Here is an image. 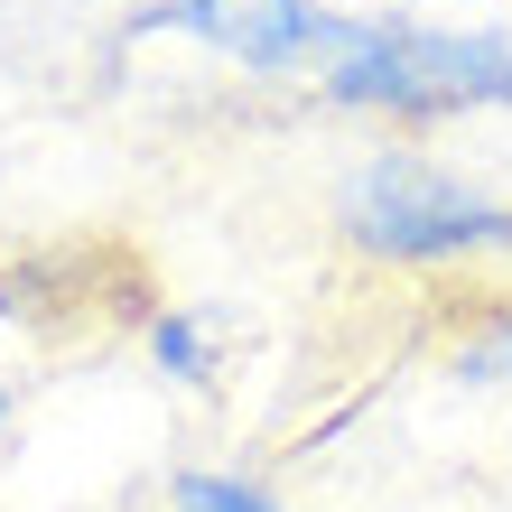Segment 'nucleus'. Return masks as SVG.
I'll list each match as a JSON object with an SVG mask.
<instances>
[{"label":"nucleus","mask_w":512,"mask_h":512,"mask_svg":"<svg viewBox=\"0 0 512 512\" xmlns=\"http://www.w3.org/2000/svg\"><path fill=\"white\" fill-rule=\"evenodd\" d=\"M168 512H289L261 475H233V466H177L168 475Z\"/></svg>","instance_id":"39448f33"},{"label":"nucleus","mask_w":512,"mask_h":512,"mask_svg":"<svg viewBox=\"0 0 512 512\" xmlns=\"http://www.w3.org/2000/svg\"><path fill=\"white\" fill-rule=\"evenodd\" d=\"M447 382H466V391H503L512 382V308L494 326H475V336L447 345Z\"/></svg>","instance_id":"423d86ee"},{"label":"nucleus","mask_w":512,"mask_h":512,"mask_svg":"<svg viewBox=\"0 0 512 512\" xmlns=\"http://www.w3.org/2000/svg\"><path fill=\"white\" fill-rule=\"evenodd\" d=\"M317 103L345 122L447 131L475 112H512V19H391L336 10V47L317 66Z\"/></svg>","instance_id":"f257e3e1"},{"label":"nucleus","mask_w":512,"mask_h":512,"mask_svg":"<svg viewBox=\"0 0 512 512\" xmlns=\"http://www.w3.org/2000/svg\"><path fill=\"white\" fill-rule=\"evenodd\" d=\"M122 38H187L252 84H317L336 47V0H149Z\"/></svg>","instance_id":"7ed1b4c3"},{"label":"nucleus","mask_w":512,"mask_h":512,"mask_svg":"<svg viewBox=\"0 0 512 512\" xmlns=\"http://www.w3.org/2000/svg\"><path fill=\"white\" fill-rule=\"evenodd\" d=\"M140 354H149V373L159 382H177V391H205L215 382V364H224V336L205 317H187V308H159L140 326Z\"/></svg>","instance_id":"20e7f679"},{"label":"nucleus","mask_w":512,"mask_h":512,"mask_svg":"<svg viewBox=\"0 0 512 512\" xmlns=\"http://www.w3.org/2000/svg\"><path fill=\"white\" fill-rule=\"evenodd\" d=\"M326 215H336L345 252L373 270H457L512 252V196L419 140H373L364 159H345Z\"/></svg>","instance_id":"f03ea898"},{"label":"nucleus","mask_w":512,"mask_h":512,"mask_svg":"<svg viewBox=\"0 0 512 512\" xmlns=\"http://www.w3.org/2000/svg\"><path fill=\"white\" fill-rule=\"evenodd\" d=\"M10 419H19V401H10V382H0V447H10Z\"/></svg>","instance_id":"0eeeda50"}]
</instances>
